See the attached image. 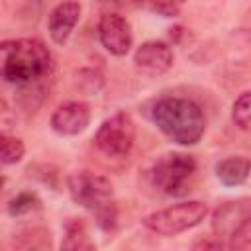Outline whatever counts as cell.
Returning <instances> with one entry per match:
<instances>
[{
  "mask_svg": "<svg viewBox=\"0 0 251 251\" xmlns=\"http://www.w3.org/2000/svg\"><path fill=\"white\" fill-rule=\"evenodd\" d=\"M51 51L41 39L22 37L0 41V80L16 86H35L49 76Z\"/></svg>",
  "mask_w": 251,
  "mask_h": 251,
  "instance_id": "6da1fadb",
  "label": "cell"
},
{
  "mask_svg": "<svg viewBox=\"0 0 251 251\" xmlns=\"http://www.w3.org/2000/svg\"><path fill=\"white\" fill-rule=\"evenodd\" d=\"M151 120L171 141L178 145H194L206 131V114L192 98H159L151 108Z\"/></svg>",
  "mask_w": 251,
  "mask_h": 251,
  "instance_id": "7a4b0ae2",
  "label": "cell"
},
{
  "mask_svg": "<svg viewBox=\"0 0 251 251\" xmlns=\"http://www.w3.org/2000/svg\"><path fill=\"white\" fill-rule=\"evenodd\" d=\"M67 186L75 204L90 212L100 229L112 231L116 227L118 206L110 178L92 171H75L69 175Z\"/></svg>",
  "mask_w": 251,
  "mask_h": 251,
  "instance_id": "3957f363",
  "label": "cell"
},
{
  "mask_svg": "<svg viewBox=\"0 0 251 251\" xmlns=\"http://www.w3.org/2000/svg\"><path fill=\"white\" fill-rule=\"evenodd\" d=\"M196 173V161L186 153H167L161 155L151 167V182L157 190L167 196H182Z\"/></svg>",
  "mask_w": 251,
  "mask_h": 251,
  "instance_id": "277c9868",
  "label": "cell"
},
{
  "mask_svg": "<svg viewBox=\"0 0 251 251\" xmlns=\"http://www.w3.org/2000/svg\"><path fill=\"white\" fill-rule=\"evenodd\" d=\"M208 214V206L202 200H186L180 204H173L169 208L157 210L145 216L143 226L159 235H176L186 229L196 227Z\"/></svg>",
  "mask_w": 251,
  "mask_h": 251,
  "instance_id": "5b68a950",
  "label": "cell"
},
{
  "mask_svg": "<svg viewBox=\"0 0 251 251\" xmlns=\"http://www.w3.org/2000/svg\"><path fill=\"white\" fill-rule=\"evenodd\" d=\"M133 141H135V124L131 116L126 112H118L106 118L94 135V145L98 147L100 153H104L110 159L127 157L133 147Z\"/></svg>",
  "mask_w": 251,
  "mask_h": 251,
  "instance_id": "8992f818",
  "label": "cell"
},
{
  "mask_svg": "<svg viewBox=\"0 0 251 251\" xmlns=\"http://www.w3.org/2000/svg\"><path fill=\"white\" fill-rule=\"evenodd\" d=\"M96 31H98L100 43L108 53L116 57H124L129 53L133 43V31H131V24L124 14L104 12L98 20Z\"/></svg>",
  "mask_w": 251,
  "mask_h": 251,
  "instance_id": "52a82bcc",
  "label": "cell"
},
{
  "mask_svg": "<svg viewBox=\"0 0 251 251\" xmlns=\"http://www.w3.org/2000/svg\"><path fill=\"white\" fill-rule=\"evenodd\" d=\"M251 218V202L249 198L229 200L218 206L212 214V231L218 239H229V235Z\"/></svg>",
  "mask_w": 251,
  "mask_h": 251,
  "instance_id": "ba28073f",
  "label": "cell"
},
{
  "mask_svg": "<svg viewBox=\"0 0 251 251\" xmlns=\"http://www.w3.org/2000/svg\"><path fill=\"white\" fill-rule=\"evenodd\" d=\"M133 63L145 75H163L173 67V49L165 41H145L135 49Z\"/></svg>",
  "mask_w": 251,
  "mask_h": 251,
  "instance_id": "9c48e42d",
  "label": "cell"
},
{
  "mask_svg": "<svg viewBox=\"0 0 251 251\" xmlns=\"http://www.w3.org/2000/svg\"><path fill=\"white\" fill-rule=\"evenodd\" d=\"M90 124V108L84 102L61 104L51 116V129L59 135L73 137L82 133Z\"/></svg>",
  "mask_w": 251,
  "mask_h": 251,
  "instance_id": "30bf717a",
  "label": "cell"
},
{
  "mask_svg": "<svg viewBox=\"0 0 251 251\" xmlns=\"http://www.w3.org/2000/svg\"><path fill=\"white\" fill-rule=\"evenodd\" d=\"M80 4L76 0H65L61 4H57L49 16H47V31L51 35V39L57 43V45H63L69 35L73 33L75 25L78 24L80 20Z\"/></svg>",
  "mask_w": 251,
  "mask_h": 251,
  "instance_id": "8fae6325",
  "label": "cell"
},
{
  "mask_svg": "<svg viewBox=\"0 0 251 251\" xmlns=\"http://www.w3.org/2000/svg\"><path fill=\"white\" fill-rule=\"evenodd\" d=\"M216 176L226 186H239L249 176V161L247 157H226L214 167Z\"/></svg>",
  "mask_w": 251,
  "mask_h": 251,
  "instance_id": "7c38bea8",
  "label": "cell"
},
{
  "mask_svg": "<svg viewBox=\"0 0 251 251\" xmlns=\"http://www.w3.org/2000/svg\"><path fill=\"white\" fill-rule=\"evenodd\" d=\"M61 247L71 251H92L96 247L88 235V229L82 218H69L65 222V235H63Z\"/></svg>",
  "mask_w": 251,
  "mask_h": 251,
  "instance_id": "4fadbf2b",
  "label": "cell"
},
{
  "mask_svg": "<svg viewBox=\"0 0 251 251\" xmlns=\"http://www.w3.org/2000/svg\"><path fill=\"white\" fill-rule=\"evenodd\" d=\"M12 243L20 249H51V245H53L51 231L41 226L22 227L18 233H14Z\"/></svg>",
  "mask_w": 251,
  "mask_h": 251,
  "instance_id": "5bb4252c",
  "label": "cell"
},
{
  "mask_svg": "<svg viewBox=\"0 0 251 251\" xmlns=\"http://www.w3.org/2000/svg\"><path fill=\"white\" fill-rule=\"evenodd\" d=\"M24 153H25V145L20 137L0 133V167L16 165L18 161H22Z\"/></svg>",
  "mask_w": 251,
  "mask_h": 251,
  "instance_id": "9a60e30c",
  "label": "cell"
},
{
  "mask_svg": "<svg viewBox=\"0 0 251 251\" xmlns=\"http://www.w3.org/2000/svg\"><path fill=\"white\" fill-rule=\"evenodd\" d=\"M41 208V202L37 198V194L33 192H20L18 196H14L8 204V214L10 216H27V214H33L35 210Z\"/></svg>",
  "mask_w": 251,
  "mask_h": 251,
  "instance_id": "2e32d148",
  "label": "cell"
},
{
  "mask_svg": "<svg viewBox=\"0 0 251 251\" xmlns=\"http://www.w3.org/2000/svg\"><path fill=\"white\" fill-rule=\"evenodd\" d=\"M231 118H233V122L239 129H243V131L249 129V122H251V92L249 90H243L235 98Z\"/></svg>",
  "mask_w": 251,
  "mask_h": 251,
  "instance_id": "e0dca14e",
  "label": "cell"
},
{
  "mask_svg": "<svg viewBox=\"0 0 251 251\" xmlns=\"http://www.w3.org/2000/svg\"><path fill=\"white\" fill-rule=\"evenodd\" d=\"M76 86L84 92H98L104 86V76L96 69H80L76 73Z\"/></svg>",
  "mask_w": 251,
  "mask_h": 251,
  "instance_id": "ac0fdd59",
  "label": "cell"
},
{
  "mask_svg": "<svg viewBox=\"0 0 251 251\" xmlns=\"http://www.w3.org/2000/svg\"><path fill=\"white\" fill-rule=\"evenodd\" d=\"M226 247L229 249H241V251H247L251 247V218L245 220L227 239Z\"/></svg>",
  "mask_w": 251,
  "mask_h": 251,
  "instance_id": "d6986e66",
  "label": "cell"
},
{
  "mask_svg": "<svg viewBox=\"0 0 251 251\" xmlns=\"http://www.w3.org/2000/svg\"><path fill=\"white\" fill-rule=\"evenodd\" d=\"M145 4V0H98V6L104 12H114V14H122V12H131L137 10Z\"/></svg>",
  "mask_w": 251,
  "mask_h": 251,
  "instance_id": "ffe728a7",
  "label": "cell"
},
{
  "mask_svg": "<svg viewBox=\"0 0 251 251\" xmlns=\"http://www.w3.org/2000/svg\"><path fill=\"white\" fill-rule=\"evenodd\" d=\"M14 127V114H12V108L0 100V133H8V129Z\"/></svg>",
  "mask_w": 251,
  "mask_h": 251,
  "instance_id": "44dd1931",
  "label": "cell"
},
{
  "mask_svg": "<svg viewBox=\"0 0 251 251\" xmlns=\"http://www.w3.org/2000/svg\"><path fill=\"white\" fill-rule=\"evenodd\" d=\"M171 2H175V4H178V6H182L186 0H171Z\"/></svg>",
  "mask_w": 251,
  "mask_h": 251,
  "instance_id": "7402d4cb",
  "label": "cell"
}]
</instances>
